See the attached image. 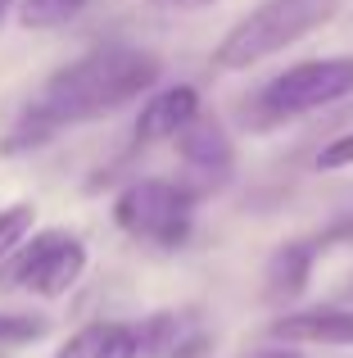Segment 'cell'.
<instances>
[{
  "instance_id": "obj_1",
  "label": "cell",
  "mask_w": 353,
  "mask_h": 358,
  "mask_svg": "<svg viewBox=\"0 0 353 358\" xmlns=\"http://www.w3.org/2000/svg\"><path fill=\"white\" fill-rule=\"evenodd\" d=\"M154 82H159V59L154 55L109 45V50H96L54 73L45 82L41 105L59 118V127L63 122H91V118L118 114L123 105L150 96Z\"/></svg>"
},
{
  "instance_id": "obj_2",
  "label": "cell",
  "mask_w": 353,
  "mask_h": 358,
  "mask_svg": "<svg viewBox=\"0 0 353 358\" xmlns=\"http://www.w3.org/2000/svg\"><path fill=\"white\" fill-rule=\"evenodd\" d=\"M336 9H340V0H263V5L249 9V14L222 36V45L213 50V64L227 69V73L254 69L267 55L303 41L313 27L331 23Z\"/></svg>"
},
{
  "instance_id": "obj_3",
  "label": "cell",
  "mask_w": 353,
  "mask_h": 358,
  "mask_svg": "<svg viewBox=\"0 0 353 358\" xmlns=\"http://www.w3.org/2000/svg\"><path fill=\"white\" fill-rule=\"evenodd\" d=\"M353 96V55H336V59H308L285 69L254 96V109H245V122L267 127V122L303 118L317 109L336 105V100Z\"/></svg>"
},
{
  "instance_id": "obj_4",
  "label": "cell",
  "mask_w": 353,
  "mask_h": 358,
  "mask_svg": "<svg viewBox=\"0 0 353 358\" xmlns=\"http://www.w3.org/2000/svg\"><path fill=\"white\" fill-rule=\"evenodd\" d=\"M190 204H195V195L186 186L163 182V177H141L114 200V218L132 236H145V241H159L163 250H176L190 236Z\"/></svg>"
},
{
  "instance_id": "obj_5",
  "label": "cell",
  "mask_w": 353,
  "mask_h": 358,
  "mask_svg": "<svg viewBox=\"0 0 353 358\" xmlns=\"http://www.w3.org/2000/svg\"><path fill=\"white\" fill-rule=\"evenodd\" d=\"M272 341L285 345H331V350H353V313L336 304H317V308H299V313L276 317Z\"/></svg>"
},
{
  "instance_id": "obj_6",
  "label": "cell",
  "mask_w": 353,
  "mask_h": 358,
  "mask_svg": "<svg viewBox=\"0 0 353 358\" xmlns=\"http://www.w3.org/2000/svg\"><path fill=\"white\" fill-rule=\"evenodd\" d=\"M176 155H181V164L190 168V173L209 177V182H222V177L231 173V164H236V145H231L227 127H222L218 118H195L190 127L176 131Z\"/></svg>"
},
{
  "instance_id": "obj_7",
  "label": "cell",
  "mask_w": 353,
  "mask_h": 358,
  "mask_svg": "<svg viewBox=\"0 0 353 358\" xmlns=\"http://www.w3.org/2000/svg\"><path fill=\"white\" fill-rule=\"evenodd\" d=\"M200 118V91L195 87H163V91H150V100L141 105L136 114V141L141 145H154V141H172L181 127Z\"/></svg>"
},
{
  "instance_id": "obj_8",
  "label": "cell",
  "mask_w": 353,
  "mask_h": 358,
  "mask_svg": "<svg viewBox=\"0 0 353 358\" xmlns=\"http://www.w3.org/2000/svg\"><path fill=\"white\" fill-rule=\"evenodd\" d=\"M63 245V231H36L32 241H18L14 250L0 259V295L5 290H32L50 254Z\"/></svg>"
},
{
  "instance_id": "obj_9",
  "label": "cell",
  "mask_w": 353,
  "mask_h": 358,
  "mask_svg": "<svg viewBox=\"0 0 353 358\" xmlns=\"http://www.w3.org/2000/svg\"><path fill=\"white\" fill-rule=\"evenodd\" d=\"M313 259H317V245L313 241H290L267 259V295L272 299H294L308 290L313 277Z\"/></svg>"
},
{
  "instance_id": "obj_10",
  "label": "cell",
  "mask_w": 353,
  "mask_h": 358,
  "mask_svg": "<svg viewBox=\"0 0 353 358\" xmlns=\"http://www.w3.org/2000/svg\"><path fill=\"white\" fill-rule=\"evenodd\" d=\"M82 272H87V245H82L77 236H63V245L50 254V263L41 268V277H36L32 295L41 299H63L73 286L82 281Z\"/></svg>"
},
{
  "instance_id": "obj_11",
  "label": "cell",
  "mask_w": 353,
  "mask_h": 358,
  "mask_svg": "<svg viewBox=\"0 0 353 358\" xmlns=\"http://www.w3.org/2000/svg\"><path fill=\"white\" fill-rule=\"evenodd\" d=\"M54 131H59V118H54L50 109L36 100V105H27V109H23V118L9 127L5 150H9V155H18V150H27V145H45Z\"/></svg>"
},
{
  "instance_id": "obj_12",
  "label": "cell",
  "mask_w": 353,
  "mask_h": 358,
  "mask_svg": "<svg viewBox=\"0 0 353 358\" xmlns=\"http://www.w3.org/2000/svg\"><path fill=\"white\" fill-rule=\"evenodd\" d=\"M136 350L141 358H168L181 350V322H176L172 313H154L145 317L141 327H136Z\"/></svg>"
},
{
  "instance_id": "obj_13",
  "label": "cell",
  "mask_w": 353,
  "mask_h": 358,
  "mask_svg": "<svg viewBox=\"0 0 353 358\" xmlns=\"http://www.w3.org/2000/svg\"><path fill=\"white\" fill-rule=\"evenodd\" d=\"M87 0H23L18 5V23L32 27V32H45V27H63Z\"/></svg>"
},
{
  "instance_id": "obj_14",
  "label": "cell",
  "mask_w": 353,
  "mask_h": 358,
  "mask_svg": "<svg viewBox=\"0 0 353 358\" xmlns=\"http://www.w3.org/2000/svg\"><path fill=\"white\" fill-rule=\"evenodd\" d=\"M32 222H36L32 204H9V209H0V259H5L18 241L32 236Z\"/></svg>"
},
{
  "instance_id": "obj_15",
  "label": "cell",
  "mask_w": 353,
  "mask_h": 358,
  "mask_svg": "<svg viewBox=\"0 0 353 358\" xmlns=\"http://www.w3.org/2000/svg\"><path fill=\"white\" fill-rule=\"evenodd\" d=\"M50 331L45 317H27V313H0V345H32Z\"/></svg>"
},
{
  "instance_id": "obj_16",
  "label": "cell",
  "mask_w": 353,
  "mask_h": 358,
  "mask_svg": "<svg viewBox=\"0 0 353 358\" xmlns=\"http://www.w3.org/2000/svg\"><path fill=\"white\" fill-rule=\"evenodd\" d=\"M96 358H141V350H136V327H123V322L100 327Z\"/></svg>"
},
{
  "instance_id": "obj_17",
  "label": "cell",
  "mask_w": 353,
  "mask_h": 358,
  "mask_svg": "<svg viewBox=\"0 0 353 358\" xmlns=\"http://www.w3.org/2000/svg\"><path fill=\"white\" fill-rule=\"evenodd\" d=\"M353 164V131H345V136H331L326 145L317 150V168L322 173H340V168Z\"/></svg>"
},
{
  "instance_id": "obj_18",
  "label": "cell",
  "mask_w": 353,
  "mask_h": 358,
  "mask_svg": "<svg viewBox=\"0 0 353 358\" xmlns=\"http://www.w3.org/2000/svg\"><path fill=\"white\" fill-rule=\"evenodd\" d=\"M96 345H100V327H87V331H77L54 358H96Z\"/></svg>"
},
{
  "instance_id": "obj_19",
  "label": "cell",
  "mask_w": 353,
  "mask_h": 358,
  "mask_svg": "<svg viewBox=\"0 0 353 358\" xmlns=\"http://www.w3.org/2000/svg\"><path fill=\"white\" fill-rule=\"evenodd\" d=\"M336 241H353V218L336 222V227H331V231H322V236L313 241V245H317V250H326V245H336Z\"/></svg>"
},
{
  "instance_id": "obj_20",
  "label": "cell",
  "mask_w": 353,
  "mask_h": 358,
  "mask_svg": "<svg viewBox=\"0 0 353 358\" xmlns=\"http://www.w3.org/2000/svg\"><path fill=\"white\" fill-rule=\"evenodd\" d=\"M163 9H200V5H213V0H154Z\"/></svg>"
},
{
  "instance_id": "obj_21",
  "label": "cell",
  "mask_w": 353,
  "mask_h": 358,
  "mask_svg": "<svg viewBox=\"0 0 353 358\" xmlns=\"http://www.w3.org/2000/svg\"><path fill=\"white\" fill-rule=\"evenodd\" d=\"M254 358H303V354H294L290 345H285V350H263V354H254Z\"/></svg>"
},
{
  "instance_id": "obj_22",
  "label": "cell",
  "mask_w": 353,
  "mask_h": 358,
  "mask_svg": "<svg viewBox=\"0 0 353 358\" xmlns=\"http://www.w3.org/2000/svg\"><path fill=\"white\" fill-rule=\"evenodd\" d=\"M9 5H14V0H0V18H5V14H9Z\"/></svg>"
}]
</instances>
